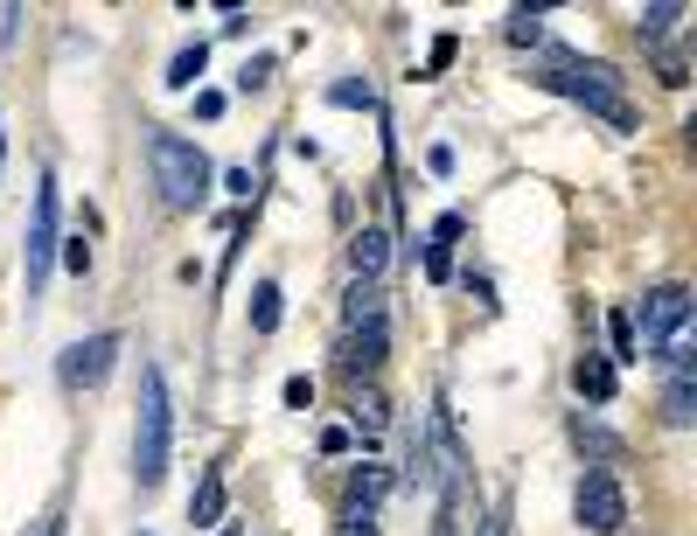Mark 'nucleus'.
Here are the masks:
<instances>
[{"label":"nucleus","mask_w":697,"mask_h":536,"mask_svg":"<svg viewBox=\"0 0 697 536\" xmlns=\"http://www.w3.org/2000/svg\"><path fill=\"white\" fill-rule=\"evenodd\" d=\"M168 446H174L168 376L147 363L140 369V418H133V481H140V495H154V487L168 481Z\"/></svg>","instance_id":"1"},{"label":"nucleus","mask_w":697,"mask_h":536,"mask_svg":"<svg viewBox=\"0 0 697 536\" xmlns=\"http://www.w3.org/2000/svg\"><path fill=\"white\" fill-rule=\"evenodd\" d=\"M544 92H558V98H572V105H586V111H593V119H607V126H635V105H628L621 98V77L614 71H607V63H579V56H551V63H544Z\"/></svg>","instance_id":"2"},{"label":"nucleus","mask_w":697,"mask_h":536,"mask_svg":"<svg viewBox=\"0 0 697 536\" xmlns=\"http://www.w3.org/2000/svg\"><path fill=\"white\" fill-rule=\"evenodd\" d=\"M635 355H656L663 369L690 363V286H648L642 293V328H635Z\"/></svg>","instance_id":"3"},{"label":"nucleus","mask_w":697,"mask_h":536,"mask_svg":"<svg viewBox=\"0 0 697 536\" xmlns=\"http://www.w3.org/2000/svg\"><path fill=\"white\" fill-rule=\"evenodd\" d=\"M147 168H154V189H161L168 210H203L210 161H203L195 140H182V132H154V140H147Z\"/></svg>","instance_id":"4"},{"label":"nucleus","mask_w":697,"mask_h":536,"mask_svg":"<svg viewBox=\"0 0 697 536\" xmlns=\"http://www.w3.org/2000/svg\"><path fill=\"white\" fill-rule=\"evenodd\" d=\"M390 355V321H384V293L369 279L349 286V342H342V369L349 376H369Z\"/></svg>","instance_id":"5"},{"label":"nucleus","mask_w":697,"mask_h":536,"mask_svg":"<svg viewBox=\"0 0 697 536\" xmlns=\"http://www.w3.org/2000/svg\"><path fill=\"white\" fill-rule=\"evenodd\" d=\"M56 251H63V237H56V174H42L35 203H29V244H21V286H29V307L42 300V286H50Z\"/></svg>","instance_id":"6"},{"label":"nucleus","mask_w":697,"mask_h":536,"mask_svg":"<svg viewBox=\"0 0 697 536\" xmlns=\"http://www.w3.org/2000/svg\"><path fill=\"white\" fill-rule=\"evenodd\" d=\"M384 487H390V467H356V474H349V495H342L335 529H342V536H377V502H384Z\"/></svg>","instance_id":"7"},{"label":"nucleus","mask_w":697,"mask_h":536,"mask_svg":"<svg viewBox=\"0 0 697 536\" xmlns=\"http://www.w3.org/2000/svg\"><path fill=\"white\" fill-rule=\"evenodd\" d=\"M579 523L593 536H621V523H628V495H621V481L607 474V467H593V474L579 481Z\"/></svg>","instance_id":"8"},{"label":"nucleus","mask_w":697,"mask_h":536,"mask_svg":"<svg viewBox=\"0 0 697 536\" xmlns=\"http://www.w3.org/2000/svg\"><path fill=\"white\" fill-rule=\"evenodd\" d=\"M112 355H119V334H92V342H77L71 349V363H63V376L84 390H98L105 376H112Z\"/></svg>","instance_id":"9"},{"label":"nucleus","mask_w":697,"mask_h":536,"mask_svg":"<svg viewBox=\"0 0 697 536\" xmlns=\"http://www.w3.org/2000/svg\"><path fill=\"white\" fill-rule=\"evenodd\" d=\"M663 418H669V426H690V418H697V369H690V363L669 369V384H663Z\"/></svg>","instance_id":"10"},{"label":"nucleus","mask_w":697,"mask_h":536,"mask_svg":"<svg viewBox=\"0 0 697 536\" xmlns=\"http://www.w3.org/2000/svg\"><path fill=\"white\" fill-rule=\"evenodd\" d=\"M349 265H356V279H369V286H377V272L390 265V237L377 231V223H369V231H356V237H349Z\"/></svg>","instance_id":"11"},{"label":"nucleus","mask_w":697,"mask_h":536,"mask_svg":"<svg viewBox=\"0 0 697 536\" xmlns=\"http://www.w3.org/2000/svg\"><path fill=\"white\" fill-rule=\"evenodd\" d=\"M189 523H195V529H216V523H224V467H210V474L195 481V495H189Z\"/></svg>","instance_id":"12"},{"label":"nucleus","mask_w":697,"mask_h":536,"mask_svg":"<svg viewBox=\"0 0 697 536\" xmlns=\"http://www.w3.org/2000/svg\"><path fill=\"white\" fill-rule=\"evenodd\" d=\"M572 384H579V397H593V405H607V397H614V363H607V355H579Z\"/></svg>","instance_id":"13"},{"label":"nucleus","mask_w":697,"mask_h":536,"mask_svg":"<svg viewBox=\"0 0 697 536\" xmlns=\"http://www.w3.org/2000/svg\"><path fill=\"white\" fill-rule=\"evenodd\" d=\"M349 418H356V432L363 439H377L390 426V405H384V390H356V405H349Z\"/></svg>","instance_id":"14"},{"label":"nucleus","mask_w":697,"mask_h":536,"mask_svg":"<svg viewBox=\"0 0 697 536\" xmlns=\"http://www.w3.org/2000/svg\"><path fill=\"white\" fill-rule=\"evenodd\" d=\"M279 328V279H258L251 286V334H272Z\"/></svg>","instance_id":"15"},{"label":"nucleus","mask_w":697,"mask_h":536,"mask_svg":"<svg viewBox=\"0 0 697 536\" xmlns=\"http://www.w3.org/2000/svg\"><path fill=\"white\" fill-rule=\"evenodd\" d=\"M203 63H210V50H203V42H189V50H174V63H168V84H174V92H189V84L203 77Z\"/></svg>","instance_id":"16"},{"label":"nucleus","mask_w":697,"mask_h":536,"mask_svg":"<svg viewBox=\"0 0 697 536\" xmlns=\"http://www.w3.org/2000/svg\"><path fill=\"white\" fill-rule=\"evenodd\" d=\"M684 21V8H642V21H635V35L642 42H669V29Z\"/></svg>","instance_id":"17"},{"label":"nucleus","mask_w":697,"mask_h":536,"mask_svg":"<svg viewBox=\"0 0 697 536\" xmlns=\"http://www.w3.org/2000/svg\"><path fill=\"white\" fill-rule=\"evenodd\" d=\"M607 334H614V355H607V363H635V314H607Z\"/></svg>","instance_id":"18"},{"label":"nucleus","mask_w":697,"mask_h":536,"mask_svg":"<svg viewBox=\"0 0 697 536\" xmlns=\"http://www.w3.org/2000/svg\"><path fill=\"white\" fill-rule=\"evenodd\" d=\"M572 439L586 446V453H600V460H621V439H614V432H600L593 418H579V426H572Z\"/></svg>","instance_id":"19"},{"label":"nucleus","mask_w":697,"mask_h":536,"mask_svg":"<svg viewBox=\"0 0 697 536\" xmlns=\"http://www.w3.org/2000/svg\"><path fill=\"white\" fill-rule=\"evenodd\" d=\"M329 105H342V111H369V105H377V92H369V84H356V77H349V84H329Z\"/></svg>","instance_id":"20"},{"label":"nucleus","mask_w":697,"mask_h":536,"mask_svg":"<svg viewBox=\"0 0 697 536\" xmlns=\"http://www.w3.org/2000/svg\"><path fill=\"white\" fill-rule=\"evenodd\" d=\"M510 42H544V14L516 8V14H510Z\"/></svg>","instance_id":"21"},{"label":"nucleus","mask_w":697,"mask_h":536,"mask_svg":"<svg viewBox=\"0 0 697 536\" xmlns=\"http://www.w3.org/2000/svg\"><path fill=\"white\" fill-rule=\"evenodd\" d=\"M287 411H314V376H287Z\"/></svg>","instance_id":"22"},{"label":"nucleus","mask_w":697,"mask_h":536,"mask_svg":"<svg viewBox=\"0 0 697 536\" xmlns=\"http://www.w3.org/2000/svg\"><path fill=\"white\" fill-rule=\"evenodd\" d=\"M453 50H461V42H453V35H440V42H432V56H426V77H440L447 63H453Z\"/></svg>","instance_id":"23"},{"label":"nucleus","mask_w":697,"mask_h":536,"mask_svg":"<svg viewBox=\"0 0 697 536\" xmlns=\"http://www.w3.org/2000/svg\"><path fill=\"white\" fill-rule=\"evenodd\" d=\"M453 272V251L447 244H426V279H447Z\"/></svg>","instance_id":"24"},{"label":"nucleus","mask_w":697,"mask_h":536,"mask_svg":"<svg viewBox=\"0 0 697 536\" xmlns=\"http://www.w3.org/2000/svg\"><path fill=\"white\" fill-rule=\"evenodd\" d=\"M237 84H245V92H258V84H272V56H251V63H245V77H237Z\"/></svg>","instance_id":"25"},{"label":"nucleus","mask_w":697,"mask_h":536,"mask_svg":"<svg viewBox=\"0 0 697 536\" xmlns=\"http://www.w3.org/2000/svg\"><path fill=\"white\" fill-rule=\"evenodd\" d=\"M656 71H663V84H690V77H684V56H677V50H663V56H656Z\"/></svg>","instance_id":"26"},{"label":"nucleus","mask_w":697,"mask_h":536,"mask_svg":"<svg viewBox=\"0 0 697 536\" xmlns=\"http://www.w3.org/2000/svg\"><path fill=\"white\" fill-rule=\"evenodd\" d=\"M453 508H461V487H447V502H440V523H432V536H453Z\"/></svg>","instance_id":"27"},{"label":"nucleus","mask_w":697,"mask_h":536,"mask_svg":"<svg viewBox=\"0 0 697 536\" xmlns=\"http://www.w3.org/2000/svg\"><path fill=\"white\" fill-rule=\"evenodd\" d=\"M63 265H71V272H92V251H84V237L63 244Z\"/></svg>","instance_id":"28"},{"label":"nucleus","mask_w":697,"mask_h":536,"mask_svg":"<svg viewBox=\"0 0 697 536\" xmlns=\"http://www.w3.org/2000/svg\"><path fill=\"white\" fill-rule=\"evenodd\" d=\"M35 536H63V523H56V516H50V523H35Z\"/></svg>","instance_id":"29"},{"label":"nucleus","mask_w":697,"mask_h":536,"mask_svg":"<svg viewBox=\"0 0 697 536\" xmlns=\"http://www.w3.org/2000/svg\"><path fill=\"white\" fill-rule=\"evenodd\" d=\"M216 536H245V529H237V523H216Z\"/></svg>","instance_id":"30"},{"label":"nucleus","mask_w":697,"mask_h":536,"mask_svg":"<svg viewBox=\"0 0 697 536\" xmlns=\"http://www.w3.org/2000/svg\"><path fill=\"white\" fill-rule=\"evenodd\" d=\"M474 536H503V523H482V529H474Z\"/></svg>","instance_id":"31"},{"label":"nucleus","mask_w":697,"mask_h":536,"mask_svg":"<svg viewBox=\"0 0 697 536\" xmlns=\"http://www.w3.org/2000/svg\"><path fill=\"white\" fill-rule=\"evenodd\" d=\"M0 153H8V147H0Z\"/></svg>","instance_id":"32"}]
</instances>
